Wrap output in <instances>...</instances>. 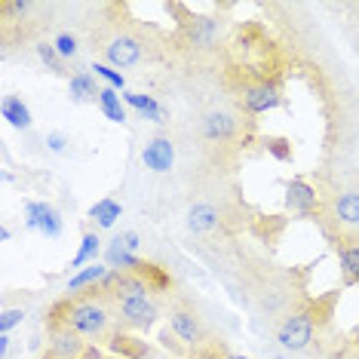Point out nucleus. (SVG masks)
I'll list each match as a JSON object with an SVG mask.
<instances>
[{
  "label": "nucleus",
  "mask_w": 359,
  "mask_h": 359,
  "mask_svg": "<svg viewBox=\"0 0 359 359\" xmlns=\"http://www.w3.org/2000/svg\"><path fill=\"white\" fill-rule=\"evenodd\" d=\"M46 323L68 325L80 338L93 341V344H108V338L117 332V313L108 298V292L102 289H86L77 295H65L55 301L46 313Z\"/></svg>",
  "instance_id": "obj_1"
},
{
  "label": "nucleus",
  "mask_w": 359,
  "mask_h": 359,
  "mask_svg": "<svg viewBox=\"0 0 359 359\" xmlns=\"http://www.w3.org/2000/svg\"><path fill=\"white\" fill-rule=\"evenodd\" d=\"M114 304V313H117V325L126 332H135V334H148L154 325L160 323V301L154 295H144V298H117L111 301Z\"/></svg>",
  "instance_id": "obj_2"
},
{
  "label": "nucleus",
  "mask_w": 359,
  "mask_h": 359,
  "mask_svg": "<svg viewBox=\"0 0 359 359\" xmlns=\"http://www.w3.org/2000/svg\"><path fill=\"white\" fill-rule=\"evenodd\" d=\"M316 332H320V325H316L310 307H292L289 313L283 316V323L276 325V341H280V347L289 350V353H304V350L313 344Z\"/></svg>",
  "instance_id": "obj_3"
},
{
  "label": "nucleus",
  "mask_w": 359,
  "mask_h": 359,
  "mask_svg": "<svg viewBox=\"0 0 359 359\" xmlns=\"http://www.w3.org/2000/svg\"><path fill=\"white\" fill-rule=\"evenodd\" d=\"M169 329H172V334L187 350H200L212 344V334L206 329V323H203V316L194 310L191 304H172L169 307Z\"/></svg>",
  "instance_id": "obj_4"
},
{
  "label": "nucleus",
  "mask_w": 359,
  "mask_h": 359,
  "mask_svg": "<svg viewBox=\"0 0 359 359\" xmlns=\"http://www.w3.org/2000/svg\"><path fill=\"white\" fill-rule=\"evenodd\" d=\"M240 102H243V108H246L249 114H267V111H273V108H280L283 104V93H280V86L273 83V80H267V77H261V80H252V83H246L240 89Z\"/></svg>",
  "instance_id": "obj_5"
},
{
  "label": "nucleus",
  "mask_w": 359,
  "mask_h": 359,
  "mask_svg": "<svg viewBox=\"0 0 359 359\" xmlns=\"http://www.w3.org/2000/svg\"><path fill=\"white\" fill-rule=\"evenodd\" d=\"M46 353L59 356V359H83L89 353V344L86 338H80L74 329L68 325H55V323H46Z\"/></svg>",
  "instance_id": "obj_6"
},
{
  "label": "nucleus",
  "mask_w": 359,
  "mask_h": 359,
  "mask_svg": "<svg viewBox=\"0 0 359 359\" xmlns=\"http://www.w3.org/2000/svg\"><path fill=\"white\" fill-rule=\"evenodd\" d=\"M25 227H28V231L43 233L46 240H59L62 231H65V222H62L59 209L50 206V203L28 200L25 203Z\"/></svg>",
  "instance_id": "obj_7"
},
{
  "label": "nucleus",
  "mask_w": 359,
  "mask_h": 359,
  "mask_svg": "<svg viewBox=\"0 0 359 359\" xmlns=\"http://www.w3.org/2000/svg\"><path fill=\"white\" fill-rule=\"evenodd\" d=\"M104 59H108L111 68H133L144 59V43L133 34H117L108 40V46H104Z\"/></svg>",
  "instance_id": "obj_8"
},
{
  "label": "nucleus",
  "mask_w": 359,
  "mask_h": 359,
  "mask_svg": "<svg viewBox=\"0 0 359 359\" xmlns=\"http://www.w3.org/2000/svg\"><path fill=\"white\" fill-rule=\"evenodd\" d=\"M182 25L191 46H197V50H212L222 37V19H215V15H187Z\"/></svg>",
  "instance_id": "obj_9"
},
{
  "label": "nucleus",
  "mask_w": 359,
  "mask_h": 359,
  "mask_svg": "<svg viewBox=\"0 0 359 359\" xmlns=\"http://www.w3.org/2000/svg\"><path fill=\"white\" fill-rule=\"evenodd\" d=\"M142 166L151 169V172H169L175 166V144L169 135H154L148 144L142 148Z\"/></svg>",
  "instance_id": "obj_10"
},
{
  "label": "nucleus",
  "mask_w": 359,
  "mask_h": 359,
  "mask_svg": "<svg viewBox=\"0 0 359 359\" xmlns=\"http://www.w3.org/2000/svg\"><path fill=\"white\" fill-rule=\"evenodd\" d=\"M285 209L295 215H313L320 209V194L313 184H307L304 178H292L285 182Z\"/></svg>",
  "instance_id": "obj_11"
},
{
  "label": "nucleus",
  "mask_w": 359,
  "mask_h": 359,
  "mask_svg": "<svg viewBox=\"0 0 359 359\" xmlns=\"http://www.w3.org/2000/svg\"><path fill=\"white\" fill-rule=\"evenodd\" d=\"M108 350L117 353V359H148L151 356V347L144 338H138L135 332H126L117 325V332L108 338Z\"/></svg>",
  "instance_id": "obj_12"
},
{
  "label": "nucleus",
  "mask_w": 359,
  "mask_h": 359,
  "mask_svg": "<svg viewBox=\"0 0 359 359\" xmlns=\"http://www.w3.org/2000/svg\"><path fill=\"white\" fill-rule=\"evenodd\" d=\"M224 224V212L212 203H194L187 209V231L194 233H215Z\"/></svg>",
  "instance_id": "obj_13"
},
{
  "label": "nucleus",
  "mask_w": 359,
  "mask_h": 359,
  "mask_svg": "<svg viewBox=\"0 0 359 359\" xmlns=\"http://www.w3.org/2000/svg\"><path fill=\"white\" fill-rule=\"evenodd\" d=\"M236 117L227 111H209L206 117H203L200 123V133L203 138H209V142H231V138L236 135Z\"/></svg>",
  "instance_id": "obj_14"
},
{
  "label": "nucleus",
  "mask_w": 359,
  "mask_h": 359,
  "mask_svg": "<svg viewBox=\"0 0 359 359\" xmlns=\"http://www.w3.org/2000/svg\"><path fill=\"white\" fill-rule=\"evenodd\" d=\"M334 252H338V264L344 273V283L353 285L359 283V240L353 236H338L334 240Z\"/></svg>",
  "instance_id": "obj_15"
},
{
  "label": "nucleus",
  "mask_w": 359,
  "mask_h": 359,
  "mask_svg": "<svg viewBox=\"0 0 359 359\" xmlns=\"http://www.w3.org/2000/svg\"><path fill=\"white\" fill-rule=\"evenodd\" d=\"M108 273H111L108 264H89V267H83V271L68 276L65 292H68V295H77V292H86V289H99V285L108 280Z\"/></svg>",
  "instance_id": "obj_16"
},
{
  "label": "nucleus",
  "mask_w": 359,
  "mask_h": 359,
  "mask_svg": "<svg viewBox=\"0 0 359 359\" xmlns=\"http://www.w3.org/2000/svg\"><path fill=\"white\" fill-rule=\"evenodd\" d=\"M332 215L338 224L356 227L359 224V191H341L332 200Z\"/></svg>",
  "instance_id": "obj_17"
},
{
  "label": "nucleus",
  "mask_w": 359,
  "mask_h": 359,
  "mask_svg": "<svg viewBox=\"0 0 359 359\" xmlns=\"http://www.w3.org/2000/svg\"><path fill=\"white\" fill-rule=\"evenodd\" d=\"M123 102H126V108H133L138 111L144 120H151V123H166V108L154 99V95H144V93H123Z\"/></svg>",
  "instance_id": "obj_18"
},
{
  "label": "nucleus",
  "mask_w": 359,
  "mask_h": 359,
  "mask_svg": "<svg viewBox=\"0 0 359 359\" xmlns=\"http://www.w3.org/2000/svg\"><path fill=\"white\" fill-rule=\"evenodd\" d=\"M104 264L111 267V271H120V273H133L138 264H142V258L135 255V252H129L123 246V240L120 236H114L111 246L104 249Z\"/></svg>",
  "instance_id": "obj_19"
},
{
  "label": "nucleus",
  "mask_w": 359,
  "mask_h": 359,
  "mask_svg": "<svg viewBox=\"0 0 359 359\" xmlns=\"http://www.w3.org/2000/svg\"><path fill=\"white\" fill-rule=\"evenodd\" d=\"M99 93L102 86L95 83V74L93 71H77V74H71L68 80V95L71 102H99Z\"/></svg>",
  "instance_id": "obj_20"
},
{
  "label": "nucleus",
  "mask_w": 359,
  "mask_h": 359,
  "mask_svg": "<svg viewBox=\"0 0 359 359\" xmlns=\"http://www.w3.org/2000/svg\"><path fill=\"white\" fill-rule=\"evenodd\" d=\"M133 273H138L144 283H148V289L154 292V298L166 295V292L172 289V276H169V271H166V267H160V264H154V261H142Z\"/></svg>",
  "instance_id": "obj_21"
},
{
  "label": "nucleus",
  "mask_w": 359,
  "mask_h": 359,
  "mask_svg": "<svg viewBox=\"0 0 359 359\" xmlns=\"http://www.w3.org/2000/svg\"><path fill=\"white\" fill-rule=\"evenodd\" d=\"M99 255H102V240H99V233L95 231H86L83 236H80V246H77V252H74V258H71V271H83V267H89V264H95L99 261Z\"/></svg>",
  "instance_id": "obj_22"
},
{
  "label": "nucleus",
  "mask_w": 359,
  "mask_h": 359,
  "mask_svg": "<svg viewBox=\"0 0 359 359\" xmlns=\"http://www.w3.org/2000/svg\"><path fill=\"white\" fill-rule=\"evenodd\" d=\"M120 215H123V206H120L114 197H102V200H95L93 206H89V218L95 222L99 231H111V227L117 224Z\"/></svg>",
  "instance_id": "obj_23"
},
{
  "label": "nucleus",
  "mask_w": 359,
  "mask_h": 359,
  "mask_svg": "<svg viewBox=\"0 0 359 359\" xmlns=\"http://www.w3.org/2000/svg\"><path fill=\"white\" fill-rule=\"evenodd\" d=\"M99 108H102V114L111 120V123H120V126H123L126 120H129L123 95H120L117 89H111V86H102V93H99Z\"/></svg>",
  "instance_id": "obj_24"
},
{
  "label": "nucleus",
  "mask_w": 359,
  "mask_h": 359,
  "mask_svg": "<svg viewBox=\"0 0 359 359\" xmlns=\"http://www.w3.org/2000/svg\"><path fill=\"white\" fill-rule=\"evenodd\" d=\"M0 114H4V120L13 129H31V111L19 95H6V99L0 102Z\"/></svg>",
  "instance_id": "obj_25"
},
{
  "label": "nucleus",
  "mask_w": 359,
  "mask_h": 359,
  "mask_svg": "<svg viewBox=\"0 0 359 359\" xmlns=\"http://www.w3.org/2000/svg\"><path fill=\"white\" fill-rule=\"evenodd\" d=\"M93 71H95V77H102L111 89H117V93H126V77L120 74L117 68H111L108 62H95V65H93Z\"/></svg>",
  "instance_id": "obj_26"
},
{
  "label": "nucleus",
  "mask_w": 359,
  "mask_h": 359,
  "mask_svg": "<svg viewBox=\"0 0 359 359\" xmlns=\"http://www.w3.org/2000/svg\"><path fill=\"white\" fill-rule=\"evenodd\" d=\"M25 307H6L4 313H0V334H10L15 325L25 323Z\"/></svg>",
  "instance_id": "obj_27"
},
{
  "label": "nucleus",
  "mask_w": 359,
  "mask_h": 359,
  "mask_svg": "<svg viewBox=\"0 0 359 359\" xmlns=\"http://www.w3.org/2000/svg\"><path fill=\"white\" fill-rule=\"evenodd\" d=\"M53 46H55V53L62 55V62L74 59L77 50H80V46H77V37H74V34H68V31H62V34L53 40Z\"/></svg>",
  "instance_id": "obj_28"
},
{
  "label": "nucleus",
  "mask_w": 359,
  "mask_h": 359,
  "mask_svg": "<svg viewBox=\"0 0 359 359\" xmlns=\"http://www.w3.org/2000/svg\"><path fill=\"white\" fill-rule=\"evenodd\" d=\"M37 59L46 65V71H53V74H62V55L55 53L53 43H40L37 46Z\"/></svg>",
  "instance_id": "obj_29"
},
{
  "label": "nucleus",
  "mask_w": 359,
  "mask_h": 359,
  "mask_svg": "<svg viewBox=\"0 0 359 359\" xmlns=\"http://www.w3.org/2000/svg\"><path fill=\"white\" fill-rule=\"evenodd\" d=\"M264 148H267V154H273V157L283 160V163L292 160V142H289V138L273 135V138H267V142H264Z\"/></svg>",
  "instance_id": "obj_30"
},
{
  "label": "nucleus",
  "mask_w": 359,
  "mask_h": 359,
  "mask_svg": "<svg viewBox=\"0 0 359 359\" xmlns=\"http://www.w3.org/2000/svg\"><path fill=\"white\" fill-rule=\"evenodd\" d=\"M184 359H231V353H227L222 344H215V341H212V344L200 347V350H191Z\"/></svg>",
  "instance_id": "obj_31"
},
{
  "label": "nucleus",
  "mask_w": 359,
  "mask_h": 359,
  "mask_svg": "<svg viewBox=\"0 0 359 359\" xmlns=\"http://www.w3.org/2000/svg\"><path fill=\"white\" fill-rule=\"evenodd\" d=\"M68 135H65V133H50V135H46V148H50L53 154H65V151H68Z\"/></svg>",
  "instance_id": "obj_32"
},
{
  "label": "nucleus",
  "mask_w": 359,
  "mask_h": 359,
  "mask_svg": "<svg viewBox=\"0 0 359 359\" xmlns=\"http://www.w3.org/2000/svg\"><path fill=\"white\" fill-rule=\"evenodd\" d=\"M120 240H123V246H126L129 252H138V246H142V240H138L135 231H123V233H120Z\"/></svg>",
  "instance_id": "obj_33"
},
{
  "label": "nucleus",
  "mask_w": 359,
  "mask_h": 359,
  "mask_svg": "<svg viewBox=\"0 0 359 359\" xmlns=\"http://www.w3.org/2000/svg\"><path fill=\"white\" fill-rule=\"evenodd\" d=\"M10 347H13V338L10 334H0V359H10Z\"/></svg>",
  "instance_id": "obj_34"
},
{
  "label": "nucleus",
  "mask_w": 359,
  "mask_h": 359,
  "mask_svg": "<svg viewBox=\"0 0 359 359\" xmlns=\"http://www.w3.org/2000/svg\"><path fill=\"white\" fill-rule=\"evenodd\" d=\"M0 240H4V243H10V240H13V231H10V227H6V224L0 227Z\"/></svg>",
  "instance_id": "obj_35"
},
{
  "label": "nucleus",
  "mask_w": 359,
  "mask_h": 359,
  "mask_svg": "<svg viewBox=\"0 0 359 359\" xmlns=\"http://www.w3.org/2000/svg\"><path fill=\"white\" fill-rule=\"evenodd\" d=\"M40 359H59V356H53V353H43V356H40Z\"/></svg>",
  "instance_id": "obj_36"
},
{
  "label": "nucleus",
  "mask_w": 359,
  "mask_h": 359,
  "mask_svg": "<svg viewBox=\"0 0 359 359\" xmlns=\"http://www.w3.org/2000/svg\"><path fill=\"white\" fill-rule=\"evenodd\" d=\"M231 359H249V356H240V353H231Z\"/></svg>",
  "instance_id": "obj_37"
},
{
  "label": "nucleus",
  "mask_w": 359,
  "mask_h": 359,
  "mask_svg": "<svg viewBox=\"0 0 359 359\" xmlns=\"http://www.w3.org/2000/svg\"><path fill=\"white\" fill-rule=\"evenodd\" d=\"M273 359H285V356H273Z\"/></svg>",
  "instance_id": "obj_38"
},
{
  "label": "nucleus",
  "mask_w": 359,
  "mask_h": 359,
  "mask_svg": "<svg viewBox=\"0 0 359 359\" xmlns=\"http://www.w3.org/2000/svg\"><path fill=\"white\" fill-rule=\"evenodd\" d=\"M356 344H359V334H356Z\"/></svg>",
  "instance_id": "obj_39"
}]
</instances>
